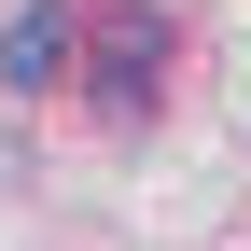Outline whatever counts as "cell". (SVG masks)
Masks as SVG:
<instances>
[{"mask_svg": "<svg viewBox=\"0 0 251 251\" xmlns=\"http://www.w3.org/2000/svg\"><path fill=\"white\" fill-rule=\"evenodd\" d=\"M153 84H168V14H153V0H112L98 42H84V98H98L112 126H140Z\"/></svg>", "mask_w": 251, "mask_h": 251, "instance_id": "cell-1", "label": "cell"}, {"mask_svg": "<svg viewBox=\"0 0 251 251\" xmlns=\"http://www.w3.org/2000/svg\"><path fill=\"white\" fill-rule=\"evenodd\" d=\"M70 56H84V28L56 14V0H28V14L0 28V84H28V98H42V84H70Z\"/></svg>", "mask_w": 251, "mask_h": 251, "instance_id": "cell-2", "label": "cell"}]
</instances>
